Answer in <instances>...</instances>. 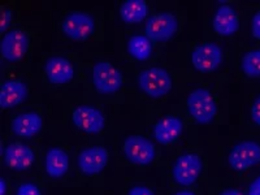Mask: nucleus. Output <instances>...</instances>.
Listing matches in <instances>:
<instances>
[{
    "mask_svg": "<svg viewBox=\"0 0 260 195\" xmlns=\"http://www.w3.org/2000/svg\"><path fill=\"white\" fill-rule=\"evenodd\" d=\"M86 96L98 102L117 101L130 92V69L115 56L91 53L81 56Z\"/></svg>",
    "mask_w": 260,
    "mask_h": 195,
    "instance_id": "f257e3e1",
    "label": "nucleus"
},
{
    "mask_svg": "<svg viewBox=\"0 0 260 195\" xmlns=\"http://www.w3.org/2000/svg\"><path fill=\"white\" fill-rule=\"evenodd\" d=\"M183 83L176 65L162 57L146 67L130 69V92L150 108L160 107L180 94Z\"/></svg>",
    "mask_w": 260,
    "mask_h": 195,
    "instance_id": "f03ea898",
    "label": "nucleus"
},
{
    "mask_svg": "<svg viewBox=\"0 0 260 195\" xmlns=\"http://www.w3.org/2000/svg\"><path fill=\"white\" fill-rule=\"evenodd\" d=\"M226 62V50L221 42L211 38L182 43L173 64L183 82H208L221 73Z\"/></svg>",
    "mask_w": 260,
    "mask_h": 195,
    "instance_id": "7ed1b4c3",
    "label": "nucleus"
},
{
    "mask_svg": "<svg viewBox=\"0 0 260 195\" xmlns=\"http://www.w3.org/2000/svg\"><path fill=\"white\" fill-rule=\"evenodd\" d=\"M32 76L45 89L56 92L83 86L82 61L76 52H46L31 68Z\"/></svg>",
    "mask_w": 260,
    "mask_h": 195,
    "instance_id": "20e7f679",
    "label": "nucleus"
},
{
    "mask_svg": "<svg viewBox=\"0 0 260 195\" xmlns=\"http://www.w3.org/2000/svg\"><path fill=\"white\" fill-rule=\"evenodd\" d=\"M207 159L197 145H181L161 162L162 177L169 187L201 189L207 175Z\"/></svg>",
    "mask_w": 260,
    "mask_h": 195,
    "instance_id": "39448f33",
    "label": "nucleus"
},
{
    "mask_svg": "<svg viewBox=\"0 0 260 195\" xmlns=\"http://www.w3.org/2000/svg\"><path fill=\"white\" fill-rule=\"evenodd\" d=\"M180 108L190 126L208 127L219 120L221 107L210 82H185L180 91Z\"/></svg>",
    "mask_w": 260,
    "mask_h": 195,
    "instance_id": "423d86ee",
    "label": "nucleus"
},
{
    "mask_svg": "<svg viewBox=\"0 0 260 195\" xmlns=\"http://www.w3.org/2000/svg\"><path fill=\"white\" fill-rule=\"evenodd\" d=\"M103 12L86 9H67L56 20V32L60 41L71 45H90L102 41L104 36Z\"/></svg>",
    "mask_w": 260,
    "mask_h": 195,
    "instance_id": "0eeeda50",
    "label": "nucleus"
},
{
    "mask_svg": "<svg viewBox=\"0 0 260 195\" xmlns=\"http://www.w3.org/2000/svg\"><path fill=\"white\" fill-rule=\"evenodd\" d=\"M65 121L73 134L96 141L110 126L108 113L101 102L89 96H72L67 107Z\"/></svg>",
    "mask_w": 260,
    "mask_h": 195,
    "instance_id": "6e6552de",
    "label": "nucleus"
},
{
    "mask_svg": "<svg viewBox=\"0 0 260 195\" xmlns=\"http://www.w3.org/2000/svg\"><path fill=\"white\" fill-rule=\"evenodd\" d=\"M38 25L18 20L7 32L0 36V57L3 69L30 68L34 48L38 41Z\"/></svg>",
    "mask_w": 260,
    "mask_h": 195,
    "instance_id": "1a4fd4ad",
    "label": "nucleus"
},
{
    "mask_svg": "<svg viewBox=\"0 0 260 195\" xmlns=\"http://www.w3.org/2000/svg\"><path fill=\"white\" fill-rule=\"evenodd\" d=\"M118 161L127 168L147 171L161 166L162 150L145 130L124 132L116 141Z\"/></svg>",
    "mask_w": 260,
    "mask_h": 195,
    "instance_id": "9d476101",
    "label": "nucleus"
},
{
    "mask_svg": "<svg viewBox=\"0 0 260 195\" xmlns=\"http://www.w3.org/2000/svg\"><path fill=\"white\" fill-rule=\"evenodd\" d=\"M151 110L152 113L146 121V133L162 151H173L180 147L190 127L180 108L160 110L159 107H154Z\"/></svg>",
    "mask_w": 260,
    "mask_h": 195,
    "instance_id": "9b49d317",
    "label": "nucleus"
},
{
    "mask_svg": "<svg viewBox=\"0 0 260 195\" xmlns=\"http://www.w3.org/2000/svg\"><path fill=\"white\" fill-rule=\"evenodd\" d=\"M112 148L101 141H90L73 150L74 175L80 182H95L104 176L111 161Z\"/></svg>",
    "mask_w": 260,
    "mask_h": 195,
    "instance_id": "f8f14e48",
    "label": "nucleus"
},
{
    "mask_svg": "<svg viewBox=\"0 0 260 195\" xmlns=\"http://www.w3.org/2000/svg\"><path fill=\"white\" fill-rule=\"evenodd\" d=\"M117 55L127 68H141L161 59V48L142 29H129L118 34Z\"/></svg>",
    "mask_w": 260,
    "mask_h": 195,
    "instance_id": "ddd939ff",
    "label": "nucleus"
},
{
    "mask_svg": "<svg viewBox=\"0 0 260 195\" xmlns=\"http://www.w3.org/2000/svg\"><path fill=\"white\" fill-rule=\"evenodd\" d=\"M31 68L3 69L0 83V108L3 112L24 108L32 98L37 81Z\"/></svg>",
    "mask_w": 260,
    "mask_h": 195,
    "instance_id": "4468645a",
    "label": "nucleus"
},
{
    "mask_svg": "<svg viewBox=\"0 0 260 195\" xmlns=\"http://www.w3.org/2000/svg\"><path fill=\"white\" fill-rule=\"evenodd\" d=\"M204 29L211 34V39L219 42L236 38L242 29L240 8L232 2H215L204 18Z\"/></svg>",
    "mask_w": 260,
    "mask_h": 195,
    "instance_id": "2eb2a0df",
    "label": "nucleus"
},
{
    "mask_svg": "<svg viewBox=\"0 0 260 195\" xmlns=\"http://www.w3.org/2000/svg\"><path fill=\"white\" fill-rule=\"evenodd\" d=\"M38 171L45 182H65L74 172L72 148L62 141L51 142L41 151Z\"/></svg>",
    "mask_w": 260,
    "mask_h": 195,
    "instance_id": "dca6fc26",
    "label": "nucleus"
},
{
    "mask_svg": "<svg viewBox=\"0 0 260 195\" xmlns=\"http://www.w3.org/2000/svg\"><path fill=\"white\" fill-rule=\"evenodd\" d=\"M185 22L186 15L182 11L177 8H162L156 9L141 29L157 47L162 48L180 36Z\"/></svg>",
    "mask_w": 260,
    "mask_h": 195,
    "instance_id": "f3484780",
    "label": "nucleus"
},
{
    "mask_svg": "<svg viewBox=\"0 0 260 195\" xmlns=\"http://www.w3.org/2000/svg\"><path fill=\"white\" fill-rule=\"evenodd\" d=\"M2 164L6 171L15 175H29L39 168L41 152L31 142L7 138L2 142Z\"/></svg>",
    "mask_w": 260,
    "mask_h": 195,
    "instance_id": "a211bd4d",
    "label": "nucleus"
},
{
    "mask_svg": "<svg viewBox=\"0 0 260 195\" xmlns=\"http://www.w3.org/2000/svg\"><path fill=\"white\" fill-rule=\"evenodd\" d=\"M47 120L41 108L24 107L9 116L7 132L9 138L31 142L45 133Z\"/></svg>",
    "mask_w": 260,
    "mask_h": 195,
    "instance_id": "6ab92c4d",
    "label": "nucleus"
},
{
    "mask_svg": "<svg viewBox=\"0 0 260 195\" xmlns=\"http://www.w3.org/2000/svg\"><path fill=\"white\" fill-rule=\"evenodd\" d=\"M224 164L237 175H243L260 167V141L254 138L238 139L229 146L224 155Z\"/></svg>",
    "mask_w": 260,
    "mask_h": 195,
    "instance_id": "aec40b11",
    "label": "nucleus"
},
{
    "mask_svg": "<svg viewBox=\"0 0 260 195\" xmlns=\"http://www.w3.org/2000/svg\"><path fill=\"white\" fill-rule=\"evenodd\" d=\"M155 11V4L148 0H121L116 4L110 16L122 26H138L141 29Z\"/></svg>",
    "mask_w": 260,
    "mask_h": 195,
    "instance_id": "412c9836",
    "label": "nucleus"
},
{
    "mask_svg": "<svg viewBox=\"0 0 260 195\" xmlns=\"http://www.w3.org/2000/svg\"><path fill=\"white\" fill-rule=\"evenodd\" d=\"M118 195H164L155 181L147 178H125L120 183Z\"/></svg>",
    "mask_w": 260,
    "mask_h": 195,
    "instance_id": "4be33fe9",
    "label": "nucleus"
},
{
    "mask_svg": "<svg viewBox=\"0 0 260 195\" xmlns=\"http://www.w3.org/2000/svg\"><path fill=\"white\" fill-rule=\"evenodd\" d=\"M238 71L248 81H260V46L247 48L238 57Z\"/></svg>",
    "mask_w": 260,
    "mask_h": 195,
    "instance_id": "5701e85b",
    "label": "nucleus"
},
{
    "mask_svg": "<svg viewBox=\"0 0 260 195\" xmlns=\"http://www.w3.org/2000/svg\"><path fill=\"white\" fill-rule=\"evenodd\" d=\"M41 176H25L13 183L12 195H47Z\"/></svg>",
    "mask_w": 260,
    "mask_h": 195,
    "instance_id": "b1692460",
    "label": "nucleus"
},
{
    "mask_svg": "<svg viewBox=\"0 0 260 195\" xmlns=\"http://www.w3.org/2000/svg\"><path fill=\"white\" fill-rule=\"evenodd\" d=\"M18 21L17 18V8H16L15 2L7 3L2 6V25H0V36L8 31Z\"/></svg>",
    "mask_w": 260,
    "mask_h": 195,
    "instance_id": "393cba45",
    "label": "nucleus"
},
{
    "mask_svg": "<svg viewBox=\"0 0 260 195\" xmlns=\"http://www.w3.org/2000/svg\"><path fill=\"white\" fill-rule=\"evenodd\" d=\"M248 118L254 126L260 129V91L252 98L250 107H248Z\"/></svg>",
    "mask_w": 260,
    "mask_h": 195,
    "instance_id": "a878e982",
    "label": "nucleus"
},
{
    "mask_svg": "<svg viewBox=\"0 0 260 195\" xmlns=\"http://www.w3.org/2000/svg\"><path fill=\"white\" fill-rule=\"evenodd\" d=\"M248 32L251 38L260 45V8L256 9L248 20Z\"/></svg>",
    "mask_w": 260,
    "mask_h": 195,
    "instance_id": "bb28decb",
    "label": "nucleus"
},
{
    "mask_svg": "<svg viewBox=\"0 0 260 195\" xmlns=\"http://www.w3.org/2000/svg\"><path fill=\"white\" fill-rule=\"evenodd\" d=\"M164 195H203L201 189H181V187H169L164 190Z\"/></svg>",
    "mask_w": 260,
    "mask_h": 195,
    "instance_id": "cd10ccee",
    "label": "nucleus"
},
{
    "mask_svg": "<svg viewBox=\"0 0 260 195\" xmlns=\"http://www.w3.org/2000/svg\"><path fill=\"white\" fill-rule=\"evenodd\" d=\"M245 191L246 195H260V172L248 181Z\"/></svg>",
    "mask_w": 260,
    "mask_h": 195,
    "instance_id": "c85d7f7f",
    "label": "nucleus"
},
{
    "mask_svg": "<svg viewBox=\"0 0 260 195\" xmlns=\"http://www.w3.org/2000/svg\"><path fill=\"white\" fill-rule=\"evenodd\" d=\"M13 181L4 173L0 177V195H12Z\"/></svg>",
    "mask_w": 260,
    "mask_h": 195,
    "instance_id": "c756f323",
    "label": "nucleus"
},
{
    "mask_svg": "<svg viewBox=\"0 0 260 195\" xmlns=\"http://www.w3.org/2000/svg\"><path fill=\"white\" fill-rule=\"evenodd\" d=\"M211 195H246L245 189H240L237 186H224L215 190Z\"/></svg>",
    "mask_w": 260,
    "mask_h": 195,
    "instance_id": "7c9ffc66",
    "label": "nucleus"
}]
</instances>
